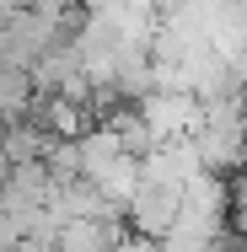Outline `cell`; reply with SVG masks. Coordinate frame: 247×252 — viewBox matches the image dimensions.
<instances>
[{"label": "cell", "mask_w": 247, "mask_h": 252, "mask_svg": "<svg viewBox=\"0 0 247 252\" xmlns=\"http://www.w3.org/2000/svg\"><path fill=\"white\" fill-rule=\"evenodd\" d=\"M124 215H129V225L140 231V242H167V236H172V225H177V215H183V188L156 183V177L140 172V188L129 193Z\"/></svg>", "instance_id": "6da1fadb"}, {"label": "cell", "mask_w": 247, "mask_h": 252, "mask_svg": "<svg viewBox=\"0 0 247 252\" xmlns=\"http://www.w3.org/2000/svg\"><path fill=\"white\" fill-rule=\"evenodd\" d=\"M118 220H65L54 252H118Z\"/></svg>", "instance_id": "3957f363"}, {"label": "cell", "mask_w": 247, "mask_h": 252, "mask_svg": "<svg viewBox=\"0 0 247 252\" xmlns=\"http://www.w3.org/2000/svg\"><path fill=\"white\" fill-rule=\"evenodd\" d=\"M156 5H177V0H156Z\"/></svg>", "instance_id": "5b68a950"}, {"label": "cell", "mask_w": 247, "mask_h": 252, "mask_svg": "<svg viewBox=\"0 0 247 252\" xmlns=\"http://www.w3.org/2000/svg\"><path fill=\"white\" fill-rule=\"evenodd\" d=\"M226 220H231L237 242L247 247V172H237V177H231V188H226Z\"/></svg>", "instance_id": "277c9868"}, {"label": "cell", "mask_w": 247, "mask_h": 252, "mask_svg": "<svg viewBox=\"0 0 247 252\" xmlns=\"http://www.w3.org/2000/svg\"><path fill=\"white\" fill-rule=\"evenodd\" d=\"M140 118L150 124L156 145H167V140H177L188 124H199V102L188 97V92H156V97L140 102Z\"/></svg>", "instance_id": "7a4b0ae2"}]
</instances>
